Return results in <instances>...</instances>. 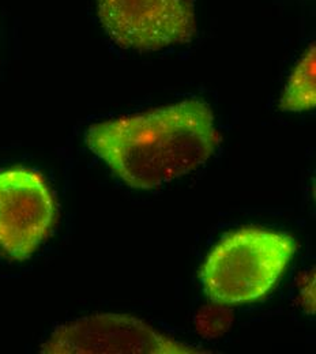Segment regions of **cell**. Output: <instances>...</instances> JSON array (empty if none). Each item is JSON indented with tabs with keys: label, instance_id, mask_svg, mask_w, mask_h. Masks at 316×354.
I'll return each instance as SVG.
<instances>
[{
	"label": "cell",
	"instance_id": "cell-8",
	"mask_svg": "<svg viewBox=\"0 0 316 354\" xmlns=\"http://www.w3.org/2000/svg\"><path fill=\"white\" fill-rule=\"evenodd\" d=\"M301 301L303 307L308 313H314L315 310V275L311 274L306 286L301 289Z\"/></svg>",
	"mask_w": 316,
	"mask_h": 354
},
{
	"label": "cell",
	"instance_id": "cell-2",
	"mask_svg": "<svg viewBox=\"0 0 316 354\" xmlns=\"http://www.w3.org/2000/svg\"><path fill=\"white\" fill-rule=\"evenodd\" d=\"M297 250L284 232L244 227L224 237L201 270L206 297L221 307L255 303L266 297Z\"/></svg>",
	"mask_w": 316,
	"mask_h": 354
},
{
	"label": "cell",
	"instance_id": "cell-7",
	"mask_svg": "<svg viewBox=\"0 0 316 354\" xmlns=\"http://www.w3.org/2000/svg\"><path fill=\"white\" fill-rule=\"evenodd\" d=\"M232 315L225 308H209L198 316V328L202 334L219 335L230 326Z\"/></svg>",
	"mask_w": 316,
	"mask_h": 354
},
{
	"label": "cell",
	"instance_id": "cell-1",
	"mask_svg": "<svg viewBox=\"0 0 316 354\" xmlns=\"http://www.w3.org/2000/svg\"><path fill=\"white\" fill-rule=\"evenodd\" d=\"M85 142L112 172L136 189H153L188 175L217 150L221 135L209 104L198 98L101 122Z\"/></svg>",
	"mask_w": 316,
	"mask_h": 354
},
{
	"label": "cell",
	"instance_id": "cell-3",
	"mask_svg": "<svg viewBox=\"0 0 316 354\" xmlns=\"http://www.w3.org/2000/svg\"><path fill=\"white\" fill-rule=\"evenodd\" d=\"M97 11L109 39L124 49L161 50L196 33L189 0H97Z\"/></svg>",
	"mask_w": 316,
	"mask_h": 354
},
{
	"label": "cell",
	"instance_id": "cell-4",
	"mask_svg": "<svg viewBox=\"0 0 316 354\" xmlns=\"http://www.w3.org/2000/svg\"><path fill=\"white\" fill-rule=\"evenodd\" d=\"M41 353L104 354L209 353L158 333L127 315L102 313L70 322L56 328Z\"/></svg>",
	"mask_w": 316,
	"mask_h": 354
},
{
	"label": "cell",
	"instance_id": "cell-5",
	"mask_svg": "<svg viewBox=\"0 0 316 354\" xmlns=\"http://www.w3.org/2000/svg\"><path fill=\"white\" fill-rule=\"evenodd\" d=\"M56 221L52 191L39 172L12 168L0 172V251L10 259H29Z\"/></svg>",
	"mask_w": 316,
	"mask_h": 354
},
{
	"label": "cell",
	"instance_id": "cell-6",
	"mask_svg": "<svg viewBox=\"0 0 316 354\" xmlns=\"http://www.w3.org/2000/svg\"><path fill=\"white\" fill-rule=\"evenodd\" d=\"M315 45H311L292 71L289 81L284 88L279 101V108L282 111L303 112L315 108Z\"/></svg>",
	"mask_w": 316,
	"mask_h": 354
}]
</instances>
